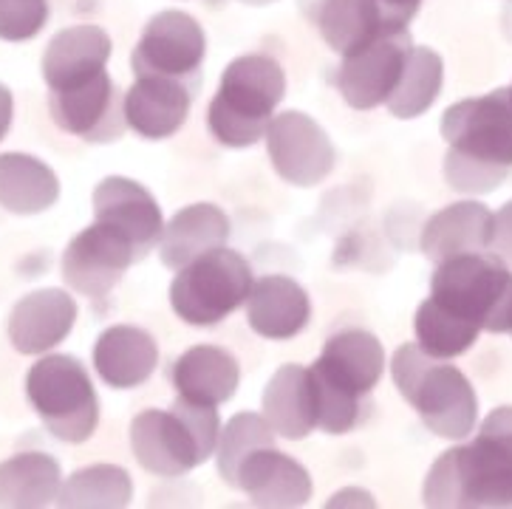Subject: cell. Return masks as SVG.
Listing matches in <instances>:
<instances>
[{"mask_svg":"<svg viewBox=\"0 0 512 509\" xmlns=\"http://www.w3.org/2000/svg\"><path fill=\"white\" fill-rule=\"evenodd\" d=\"M190 116V85L170 77H136L125 94V122L142 139H167Z\"/></svg>","mask_w":512,"mask_h":509,"instance_id":"16","label":"cell"},{"mask_svg":"<svg viewBox=\"0 0 512 509\" xmlns=\"http://www.w3.org/2000/svg\"><path fill=\"white\" fill-rule=\"evenodd\" d=\"M49 0H0V40L23 43L43 32Z\"/></svg>","mask_w":512,"mask_h":509,"instance_id":"35","label":"cell"},{"mask_svg":"<svg viewBox=\"0 0 512 509\" xmlns=\"http://www.w3.org/2000/svg\"><path fill=\"white\" fill-rule=\"evenodd\" d=\"M312 374V391H314V422L323 433L340 436L348 433L360 419V396H354L346 388H340L337 382L323 377L317 368H309Z\"/></svg>","mask_w":512,"mask_h":509,"instance_id":"33","label":"cell"},{"mask_svg":"<svg viewBox=\"0 0 512 509\" xmlns=\"http://www.w3.org/2000/svg\"><path fill=\"white\" fill-rule=\"evenodd\" d=\"M510 91H512V88H510Z\"/></svg>","mask_w":512,"mask_h":509,"instance_id":"40","label":"cell"},{"mask_svg":"<svg viewBox=\"0 0 512 509\" xmlns=\"http://www.w3.org/2000/svg\"><path fill=\"white\" fill-rule=\"evenodd\" d=\"M159 348L148 331L136 326H111L94 345V368L105 385L128 391L148 382L156 371Z\"/></svg>","mask_w":512,"mask_h":509,"instance_id":"21","label":"cell"},{"mask_svg":"<svg viewBox=\"0 0 512 509\" xmlns=\"http://www.w3.org/2000/svg\"><path fill=\"white\" fill-rule=\"evenodd\" d=\"M60 198V181L46 162L29 153L0 156V207L15 215L46 213Z\"/></svg>","mask_w":512,"mask_h":509,"instance_id":"26","label":"cell"},{"mask_svg":"<svg viewBox=\"0 0 512 509\" xmlns=\"http://www.w3.org/2000/svg\"><path fill=\"white\" fill-rule=\"evenodd\" d=\"M60 490V464L49 453H20L0 464V507H49Z\"/></svg>","mask_w":512,"mask_h":509,"instance_id":"28","label":"cell"},{"mask_svg":"<svg viewBox=\"0 0 512 509\" xmlns=\"http://www.w3.org/2000/svg\"><path fill=\"white\" fill-rule=\"evenodd\" d=\"M317 26L323 40L337 54H357L385 34H399L388 29L377 0H323Z\"/></svg>","mask_w":512,"mask_h":509,"instance_id":"27","label":"cell"},{"mask_svg":"<svg viewBox=\"0 0 512 509\" xmlns=\"http://www.w3.org/2000/svg\"><path fill=\"white\" fill-rule=\"evenodd\" d=\"M411 46L408 32L385 34L357 54L343 57V66L337 71V91L354 111H371L388 102Z\"/></svg>","mask_w":512,"mask_h":509,"instance_id":"14","label":"cell"},{"mask_svg":"<svg viewBox=\"0 0 512 509\" xmlns=\"http://www.w3.org/2000/svg\"><path fill=\"white\" fill-rule=\"evenodd\" d=\"M77 303L63 289L32 292L9 314V340L20 354H46L74 329Z\"/></svg>","mask_w":512,"mask_h":509,"instance_id":"15","label":"cell"},{"mask_svg":"<svg viewBox=\"0 0 512 509\" xmlns=\"http://www.w3.org/2000/svg\"><path fill=\"white\" fill-rule=\"evenodd\" d=\"M391 32H408V23L419 12L422 0H377Z\"/></svg>","mask_w":512,"mask_h":509,"instance_id":"37","label":"cell"},{"mask_svg":"<svg viewBox=\"0 0 512 509\" xmlns=\"http://www.w3.org/2000/svg\"><path fill=\"white\" fill-rule=\"evenodd\" d=\"M26 394L54 439L80 444L94 436L100 422V399L80 360L51 354L34 362L26 377Z\"/></svg>","mask_w":512,"mask_h":509,"instance_id":"6","label":"cell"},{"mask_svg":"<svg viewBox=\"0 0 512 509\" xmlns=\"http://www.w3.org/2000/svg\"><path fill=\"white\" fill-rule=\"evenodd\" d=\"M136 261V249L122 235L94 221V227L83 230L68 244L63 278L77 295L105 297Z\"/></svg>","mask_w":512,"mask_h":509,"instance_id":"13","label":"cell"},{"mask_svg":"<svg viewBox=\"0 0 512 509\" xmlns=\"http://www.w3.org/2000/svg\"><path fill=\"white\" fill-rule=\"evenodd\" d=\"M425 504L512 509V405L484 419L476 442L433 461L425 478Z\"/></svg>","mask_w":512,"mask_h":509,"instance_id":"1","label":"cell"},{"mask_svg":"<svg viewBox=\"0 0 512 509\" xmlns=\"http://www.w3.org/2000/svg\"><path fill=\"white\" fill-rule=\"evenodd\" d=\"M490 249L501 261L512 263V201H507L496 215H493V235H490Z\"/></svg>","mask_w":512,"mask_h":509,"instance_id":"36","label":"cell"},{"mask_svg":"<svg viewBox=\"0 0 512 509\" xmlns=\"http://www.w3.org/2000/svg\"><path fill=\"white\" fill-rule=\"evenodd\" d=\"M493 213L479 201H459L436 213L422 232V252L430 261L442 263L456 255L490 249Z\"/></svg>","mask_w":512,"mask_h":509,"instance_id":"22","label":"cell"},{"mask_svg":"<svg viewBox=\"0 0 512 509\" xmlns=\"http://www.w3.org/2000/svg\"><path fill=\"white\" fill-rule=\"evenodd\" d=\"M97 224L122 235L139 255V261L162 241L165 218L156 198L139 181L125 176H108L94 190Z\"/></svg>","mask_w":512,"mask_h":509,"instance_id":"12","label":"cell"},{"mask_svg":"<svg viewBox=\"0 0 512 509\" xmlns=\"http://www.w3.org/2000/svg\"><path fill=\"white\" fill-rule=\"evenodd\" d=\"M238 3H244V6H269L275 0H238Z\"/></svg>","mask_w":512,"mask_h":509,"instance_id":"39","label":"cell"},{"mask_svg":"<svg viewBox=\"0 0 512 509\" xmlns=\"http://www.w3.org/2000/svg\"><path fill=\"white\" fill-rule=\"evenodd\" d=\"M204 54H207V34L199 26V20L179 9H167L150 17L139 37L133 49V74L196 83Z\"/></svg>","mask_w":512,"mask_h":509,"instance_id":"9","label":"cell"},{"mask_svg":"<svg viewBox=\"0 0 512 509\" xmlns=\"http://www.w3.org/2000/svg\"><path fill=\"white\" fill-rule=\"evenodd\" d=\"M391 374L399 394L416 408L430 433L459 442L476 430L479 399L470 379L456 365L436 360L411 343L394 354Z\"/></svg>","mask_w":512,"mask_h":509,"instance_id":"3","label":"cell"},{"mask_svg":"<svg viewBox=\"0 0 512 509\" xmlns=\"http://www.w3.org/2000/svg\"><path fill=\"white\" fill-rule=\"evenodd\" d=\"M235 487H241L255 507H303L312 498L309 473L275 447L249 456L238 470Z\"/></svg>","mask_w":512,"mask_h":509,"instance_id":"19","label":"cell"},{"mask_svg":"<svg viewBox=\"0 0 512 509\" xmlns=\"http://www.w3.org/2000/svg\"><path fill=\"white\" fill-rule=\"evenodd\" d=\"M510 167L487 165L473 156H464L459 150H447L445 156V179L453 190L470 193V196H484L501 187V181L507 179Z\"/></svg>","mask_w":512,"mask_h":509,"instance_id":"34","label":"cell"},{"mask_svg":"<svg viewBox=\"0 0 512 509\" xmlns=\"http://www.w3.org/2000/svg\"><path fill=\"white\" fill-rule=\"evenodd\" d=\"M413 331H416V345L425 354L436 360H453L467 348H473L481 329L428 297L413 317Z\"/></svg>","mask_w":512,"mask_h":509,"instance_id":"30","label":"cell"},{"mask_svg":"<svg viewBox=\"0 0 512 509\" xmlns=\"http://www.w3.org/2000/svg\"><path fill=\"white\" fill-rule=\"evenodd\" d=\"M238 362L218 345H196L184 351L173 368V385L182 399L199 405H224L238 391Z\"/></svg>","mask_w":512,"mask_h":509,"instance_id":"24","label":"cell"},{"mask_svg":"<svg viewBox=\"0 0 512 509\" xmlns=\"http://www.w3.org/2000/svg\"><path fill=\"white\" fill-rule=\"evenodd\" d=\"M111 37L100 26H71L51 37L43 54V80L49 91H63L91 80L108 66Z\"/></svg>","mask_w":512,"mask_h":509,"instance_id":"17","label":"cell"},{"mask_svg":"<svg viewBox=\"0 0 512 509\" xmlns=\"http://www.w3.org/2000/svg\"><path fill=\"white\" fill-rule=\"evenodd\" d=\"M266 148L278 176L295 187L320 184L334 167V148L326 131L300 111L272 116L266 128Z\"/></svg>","mask_w":512,"mask_h":509,"instance_id":"10","label":"cell"},{"mask_svg":"<svg viewBox=\"0 0 512 509\" xmlns=\"http://www.w3.org/2000/svg\"><path fill=\"white\" fill-rule=\"evenodd\" d=\"M133 498L131 476L114 464H94L77 470L57 495L60 507H128Z\"/></svg>","mask_w":512,"mask_h":509,"instance_id":"31","label":"cell"},{"mask_svg":"<svg viewBox=\"0 0 512 509\" xmlns=\"http://www.w3.org/2000/svg\"><path fill=\"white\" fill-rule=\"evenodd\" d=\"M49 111L57 128H63L71 136H80L85 142H114L128 125L125 99L119 102V91L108 77V71H100L91 80H83L63 91H51Z\"/></svg>","mask_w":512,"mask_h":509,"instance_id":"11","label":"cell"},{"mask_svg":"<svg viewBox=\"0 0 512 509\" xmlns=\"http://www.w3.org/2000/svg\"><path fill=\"white\" fill-rule=\"evenodd\" d=\"M430 297L481 331H512V272L498 255L470 252L436 263Z\"/></svg>","mask_w":512,"mask_h":509,"instance_id":"5","label":"cell"},{"mask_svg":"<svg viewBox=\"0 0 512 509\" xmlns=\"http://www.w3.org/2000/svg\"><path fill=\"white\" fill-rule=\"evenodd\" d=\"M230 238V218L215 204H190L173 215L159 241V255L167 269H184L201 255L224 247Z\"/></svg>","mask_w":512,"mask_h":509,"instance_id":"23","label":"cell"},{"mask_svg":"<svg viewBox=\"0 0 512 509\" xmlns=\"http://www.w3.org/2000/svg\"><path fill=\"white\" fill-rule=\"evenodd\" d=\"M255 280L244 255L218 247L179 269L170 306L190 326H215L249 300Z\"/></svg>","mask_w":512,"mask_h":509,"instance_id":"7","label":"cell"},{"mask_svg":"<svg viewBox=\"0 0 512 509\" xmlns=\"http://www.w3.org/2000/svg\"><path fill=\"white\" fill-rule=\"evenodd\" d=\"M510 334H512V331H510Z\"/></svg>","mask_w":512,"mask_h":509,"instance_id":"41","label":"cell"},{"mask_svg":"<svg viewBox=\"0 0 512 509\" xmlns=\"http://www.w3.org/2000/svg\"><path fill=\"white\" fill-rule=\"evenodd\" d=\"M12 116H15V99H12V91L0 83V142L12 128Z\"/></svg>","mask_w":512,"mask_h":509,"instance_id":"38","label":"cell"},{"mask_svg":"<svg viewBox=\"0 0 512 509\" xmlns=\"http://www.w3.org/2000/svg\"><path fill=\"white\" fill-rule=\"evenodd\" d=\"M218 413L213 405L182 399L170 411H145L133 419L131 444L136 461L162 478L184 476L215 453Z\"/></svg>","mask_w":512,"mask_h":509,"instance_id":"4","label":"cell"},{"mask_svg":"<svg viewBox=\"0 0 512 509\" xmlns=\"http://www.w3.org/2000/svg\"><path fill=\"white\" fill-rule=\"evenodd\" d=\"M264 419L278 436L289 442L306 439L312 433L317 422L309 368L283 365L275 371L264 391Z\"/></svg>","mask_w":512,"mask_h":509,"instance_id":"25","label":"cell"},{"mask_svg":"<svg viewBox=\"0 0 512 509\" xmlns=\"http://www.w3.org/2000/svg\"><path fill=\"white\" fill-rule=\"evenodd\" d=\"M309 317H312V303L298 280L286 275H266L249 292V329L266 340L298 337L306 329Z\"/></svg>","mask_w":512,"mask_h":509,"instance_id":"18","label":"cell"},{"mask_svg":"<svg viewBox=\"0 0 512 509\" xmlns=\"http://www.w3.org/2000/svg\"><path fill=\"white\" fill-rule=\"evenodd\" d=\"M314 368L331 382H337L340 388L363 399L380 382L385 371V351L380 340L368 331H340L326 343Z\"/></svg>","mask_w":512,"mask_h":509,"instance_id":"20","label":"cell"},{"mask_svg":"<svg viewBox=\"0 0 512 509\" xmlns=\"http://www.w3.org/2000/svg\"><path fill=\"white\" fill-rule=\"evenodd\" d=\"M442 136L450 150H459L487 165L512 167L510 88L450 105L442 116Z\"/></svg>","mask_w":512,"mask_h":509,"instance_id":"8","label":"cell"},{"mask_svg":"<svg viewBox=\"0 0 512 509\" xmlns=\"http://www.w3.org/2000/svg\"><path fill=\"white\" fill-rule=\"evenodd\" d=\"M445 80V63L436 51L425 46H411L405 66L399 74L397 88L388 97V111L397 119H416V116L428 114L433 102L439 99Z\"/></svg>","mask_w":512,"mask_h":509,"instance_id":"29","label":"cell"},{"mask_svg":"<svg viewBox=\"0 0 512 509\" xmlns=\"http://www.w3.org/2000/svg\"><path fill=\"white\" fill-rule=\"evenodd\" d=\"M286 94V74L266 54H244L224 68L221 88L207 108V128L227 148H249L264 139Z\"/></svg>","mask_w":512,"mask_h":509,"instance_id":"2","label":"cell"},{"mask_svg":"<svg viewBox=\"0 0 512 509\" xmlns=\"http://www.w3.org/2000/svg\"><path fill=\"white\" fill-rule=\"evenodd\" d=\"M272 442H275V430L269 427L264 416H258V413L232 416L218 436V470H221L224 481L235 487L241 464L249 456H255L258 450L272 447Z\"/></svg>","mask_w":512,"mask_h":509,"instance_id":"32","label":"cell"}]
</instances>
